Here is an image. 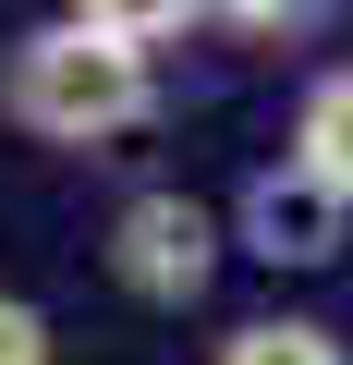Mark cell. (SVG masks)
<instances>
[{
    "label": "cell",
    "instance_id": "52a82bcc",
    "mask_svg": "<svg viewBox=\"0 0 353 365\" xmlns=\"http://www.w3.org/2000/svg\"><path fill=\"white\" fill-rule=\"evenodd\" d=\"M0 365H49V317L25 292H0Z\"/></svg>",
    "mask_w": 353,
    "mask_h": 365
},
{
    "label": "cell",
    "instance_id": "3957f363",
    "mask_svg": "<svg viewBox=\"0 0 353 365\" xmlns=\"http://www.w3.org/2000/svg\"><path fill=\"white\" fill-rule=\"evenodd\" d=\"M244 256H268V268H329V256H341V207L317 195L305 170H256V182H244Z\"/></svg>",
    "mask_w": 353,
    "mask_h": 365
},
{
    "label": "cell",
    "instance_id": "8992f818",
    "mask_svg": "<svg viewBox=\"0 0 353 365\" xmlns=\"http://www.w3.org/2000/svg\"><path fill=\"white\" fill-rule=\"evenodd\" d=\"M73 25H98V37H122V49H158V37L208 25V0H73Z\"/></svg>",
    "mask_w": 353,
    "mask_h": 365
},
{
    "label": "cell",
    "instance_id": "ba28073f",
    "mask_svg": "<svg viewBox=\"0 0 353 365\" xmlns=\"http://www.w3.org/2000/svg\"><path fill=\"white\" fill-rule=\"evenodd\" d=\"M208 13H232V25H256V37H268V25H305L317 0H208Z\"/></svg>",
    "mask_w": 353,
    "mask_h": 365
},
{
    "label": "cell",
    "instance_id": "7a4b0ae2",
    "mask_svg": "<svg viewBox=\"0 0 353 365\" xmlns=\"http://www.w3.org/2000/svg\"><path fill=\"white\" fill-rule=\"evenodd\" d=\"M208 268H220V220L183 195V182H146V195L110 220V280L134 304H195Z\"/></svg>",
    "mask_w": 353,
    "mask_h": 365
},
{
    "label": "cell",
    "instance_id": "5b68a950",
    "mask_svg": "<svg viewBox=\"0 0 353 365\" xmlns=\"http://www.w3.org/2000/svg\"><path fill=\"white\" fill-rule=\"evenodd\" d=\"M220 365H341V341H329L317 317H244V329L220 341Z\"/></svg>",
    "mask_w": 353,
    "mask_h": 365
},
{
    "label": "cell",
    "instance_id": "6da1fadb",
    "mask_svg": "<svg viewBox=\"0 0 353 365\" xmlns=\"http://www.w3.org/2000/svg\"><path fill=\"white\" fill-rule=\"evenodd\" d=\"M0 110H13L25 134H49V146H110V134H134V122L158 110V61L61 13V25H25V37H13Z\"/></svg>",
    "mask_w": 353,
    "mask_h": 365
},
{
    "label": "cell",
    "instance_id": "277c9868",
    "mask_svg": "<svg viewBox=\"0 0 353 365\" xmlns=\"http://www.w3.org/2000/svg\"><path fill=\"white\" fill-rule=\"evenodd\" d=\"M280 170H305L317 195L353 220V61L305 86V110H292V158H280Z\"/></svg>",
    "mask_w": 353,
    "mask_h": 365
}]
</instances>
